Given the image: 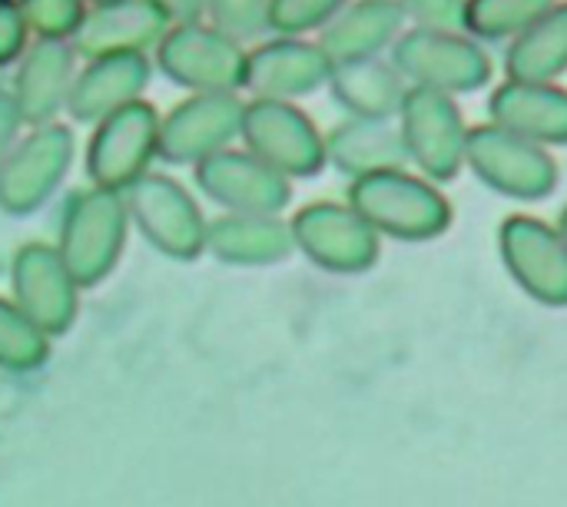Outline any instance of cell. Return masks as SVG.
Segmentation results:
<instances>
[{
	"label": "cell",
	"instance_id": "cell-1",
	"mask_svg": "<svg viewBox=\"0 0 567 507\" xmlns=\"http://www.w3.org/2000/svg\"><path fill=\"white\" fill-rule=\"evenodd\" d=\"M349 203L379 236L405 242L435 239L452 226V203L439 183L409 166L349 179Z\"/></svg>",
	"mask_w": 567,
	"mask_h": 507
},
{
	"label": "cell",
	"instance_id": "cell-2",
	"mask_svg": "<svg viewBox=\"0 0 567 507\" xmlns=\"http://www.w3.org/2000/svg\"><path fill=\"white\" fill-rule=\"evenodd\" d=\"M399 73L409 86L442 90L452 96H465L485 90L495 73V60L482 40L472 33H442L409 27L389 50Z\"/></svg>",
	"mask_w": 567,
	"mask_h": 507
},
{
	"label": "cell",
	"instance_id": "cell-3",
	"mask_svg": "<svg viewBox=\"0 0 567 507\" xmlns=\"http://www.w3.org/2000/svg\"><path fill=\"white\" fill-rule=\"evenodd\" d=\"M465 169H472L488 189L522 203L545 199L558 186V163L551 149L492 120L468 126Z\"/></svg>",
	"mask_w": 567,
	"mask_h": 507
},
{
	"label": "cell",
	"instance_id": "cell-4",
	"mask_svg": "<svg viewBox=\"0 0 567 507\" xmlns=\"http://www.w3.org/2000/svg\"><path fill=\"white\" fill-rule=\"evenodd\" d=\"M395 120L412 169H419L435 183H452L465 169L468 126L458 110V96L442 90L409 86Z\"/></svg>",
	"mask_w": 567,
	"mask_h": 507
},
{
	"label": "cell",
	"instance_id": "cell-5",
	"mask_svg": "<svg viewBox=\"0 0 567 507\" xmlns=\"http://www.w3.org/2000/svg\"><path fill=\"white\" fill-rule=\"evenodd\" d=\"M246 43L206 20L173 23L156 43V66L193 93H239L246 76Z\"/></svg>",
	"mask_w": 567,
	"mask_h": 507
},
{
	"label": "cell",
	"instance_id": "cell-6",
	"mask_svg": "<svg viewBox=\"0 0 567 507\" xmlns=\"http://www.w3.org/2000/svg\"><path fill=\"white\" fill-rule=\"evenodd\" d=\"M239 139L262 163L289 179L319 176L326 163V133L292 100H246Z\"/></svg>",
	"mask_w": 567,
	"mask_h": 507
},
{
	"label": "cell",
	"instance_id": "cell-7",
	"mask_svg": "<svg viewBox=\"0 0 567 507\" xmlns=\"http://www.w3.org/2000/svg\"><path fill=\"white\" fill-rule=\"evenodd\" d=\"M159 113L143 96L103 116L86 143V173L93 186L123 193L159 153Z\"/></svg>",
	"mask_w": 567,
	"mask_h": 507
},
{
	"label": "cell",
	"instance_id": "cell-8",
	"mask_svg": "<svg viewBox=\"0 0 567 507\" xmlns=\"http://www.w3.org/2000/svg\"><path fill=\"white\" fill-rule=\"evenodd\" d=\"M292 239L296 249H302L316 266L329 272H365L375 266L382 236L362 219V213L346 199V203H309L302 206L292 219Z\"/></svg>",
	"mask_w": 567,
	"mask_h": 507
},
{
	"label": "cell",
	"instance_id": "cell-9",
	"mask_svg": "<svg viewBox=\"0 0 567 507\" xmlns=\"http://www.w3.org/2000/svg\"><path fill=\"white\" fill-rule=\"evenodd\" d=\"M73 163V133L63 123H37L0 166V209H37L66 176Z\"/></svg>",
	"mask_w": 567,
	"mask_h": 507
},
{
	"label": "cell",
	"instance_id": "cell-10",
	"mask_svg": "<svg viewBox=\"0 0 567 507\" xmlns=\"http://www.w3.org/2000/svg\"><path fill=\"white\" fill-rule=\"evenodd\" d=\"M133 223L169 256H196L206 246L209 223L203 219L196 199L183 183L163 173H143L133 186L123 189Z\"/></svg>",
	"mask_w": 567,
	"mask_h": 507
},
{
	"label": "cell",
	"instance_id": "cell-11",
	"mask_svg": "<svg viewBox=\"0 0 567 507\" xmlns=\"http://www.w3.org/2000/svg\"><path fill=\"white\" fill-rule=\"evenodd\" d=\"M246 100L239 93H189L159 120V159L189 163L226 149L243 130Z\"/></svg>",
	"mask_w": 567,
	"mask_h": 507
},
{
	"label": "cell",
	"instance_id": "cell-12",
	"mask_svg": "<svg viewBox=\"0 0 567 507\" xmlns=\"http://www.w3.org/2000/svg\"><path fill=\"white\" fill-rule=\"evenodd\" d=\"M196 186L219 203L226 213H262L279 216L292 199V179L262 163L256 153L243 149H219L196 163Z\"/></svg>",
	"mask_w": 567,
	"mask_h": 507
},
{
	"label": "cell",
	"instance_id": "cell-13",
	"mask_svg": "<svg viewBox=\"0 0 567 507\" xmlns=\"http://www.w3.org/2000/svg\"><path fill=\"white\" fill-rule=\"evenodd\" d=\"M332 56L319 40L272 33L246 53L243 90L256 100H299L329 86Z\"/></svg>",
	"mask_w": 567,
	"mask_h": 507
},
{
	"label": "cell",
	"instance_id": "cell-14",
	"mask_svg": "<svg viewBox=\"0 0 567 507\" xmlns=\"http://www.w3.org/2000/svg\"><path fill=\"white\" fill-rule=\"evenodd\" d=\"M126 199L116 189L90 186L70 196L63 216V259L70 272L96 279L116 259L126 232Z\"/></svg>",
	"mask_w": 567,
	"mask_h": 507
},
{
	"label": "cell",
	"instance_id": "cell-15",
	"mask_svg": "<svg viewBox=\"0 0 567 507\" xmlns=\"http://www.w3.org/2000/svg\"><path fill=\"white\" fill-rule=\"evenodd\" d=\"M498 246L515 282L545 306H567V242L558 226L535 216H508Z\"/></svg>",
	"mask_w": 567,
	"mask_h": 507
},
{
	"label": "cell",
	"instance_id": "cell-16",
	"mask_svg": "<svg viewBox=\"0 0 567 507\" xmlns=\"http://www.w3.org/2000/svg\"><path fill=\"white\" fill-rule=\"evenodd\" d=\"M150 73H153V63L146 60L143 50H116V53L86 56V63L76 70L66 113L76 123H100L113 110L140 100L150 83Z\"/></svg>",
	"mask_w": 567,
	"mask_h": 507
},
{
	"label": "cell",
	"instance_id": "cell-17",
	"mask_svg": "<svg viewBox=\"0 0 567 507\" xmlns=\"http://www.w3.org/2000/svg\"><path fill=\"white\" fill-rule=\"evenodd\" d=\"M17 63L13 100L23 113V123H53V116L66 110L76 80L73 43L56 37H33Z\"/></svg>",
	"mask_w": 567,
	"mask_h": 507
},
{
	"label": "cell",
	"instance_id": "cell-18",
	"mask_svg": "<svg viewBox=\"0 0 567 507\" xmlns=\"http://www.w3.org/2000/svg\"><path fill=\"white\" fill-rule=\"evenodd\" d=\"M488 120L542 146H567V86L512 80L488 96Z\"/></svg>",
	"mask_w": 567,
	"mask_h": 507
},
{
	"label": "cell",
	"instance_id": "cell-19",
	"mask_svg": "<svg viewBox=\"0 0 567 507\" xmlns=\"http://www.w3.org/2000/svg\"><path fill=\"white\" fill-rule=\"evenodd\" d=\"M169 17L153 0H113L93 3L70 40L76 56H100L116 50H150L169 30Z\"/></svg>",
	"mask_w": 567,
	"mask_h": 507
},
{
	"label": "cell",
	"instance_id": "cell-20",
	"mask_svg": "<svg viewBox=\"0 0 567 507\" xmlns=\"http://www.w3.org/2000/svg\"><path fill=\"white\" fill-rule=\"evenodd\" d=\"M326 163L349 179L409 166V153L402 143L399 120H375V116H346L326 133Z\"/></svg>",
	"mask_w": 567,
	"mask_h": 507
},
{
	"label": "cell",
	"instance_id": "cell-21",
	"mask_svg": "<svg viewBox=\"0 0 567 507\" xmlns=\"http://www.w3.org/2000/svg\"><path fill=\"white\" fill-rule=\"evenodd\" d=\"M329 90L349 116L392 120L399 116V106L409 93V80L399 73L392 56L372 53L336 60L329 73Z\"/></svg>",
	"mask_w": 567,
	"mask_h": 507
},
{
	"label": "cell",
	"instance_id": "cell-22",
	"mask_svg": "<svg viewBox=\"0 0 567 507\" xmlns=\"http://www.w3.org/2000/svg\"><path fill=\"white\" fill-rule=\"evenodd\" d=\"M405 10L402 0H349L322 30L319 43L336 60L352 56H372L392 50V43L405 30Z\"/></svg>",
	"mask_w": 567,
	"mask_h": 507
},
{
	"label": "cell",
	"instance_id": "cell-23",
	"mask_svg": "<svg viewBox=\"0 0 567 507\" xmlns=\"http://www.w3.org/2000/svg\"><path fill=\"white\" fill-rule=\"evenodd\" d=\"M206 246L229 262H276L286 259L296 249L292 226L282 223L279 216H262V213H226L209 223L206 229Z\"/></svg>",
	"mask_w": 567,
	"mask_h": 507
},
{
	"label": "cell",
	"instance_id": "cell-24",
	"mask_svg": "<svg viewBox=\"0 0 567 507\" xmlns=\"http://www.w3.org/2000/svg\"><path fill=\"white\" fill-rule=\"evenodd\" d=\"M567 73V0H558L505 46V76L558 83Z\"/></svg>",
	"mask_w": 567,
	"mask_h": 507
},
{
	"label": "cell",
	"instance_id": "cell-25",
	"mask_svg": "<svg viewBox=\"0 0 567 507\" xmlns=\"http://www.w3.org/2000/svg\"><path fill=\"white\" fill-rule=\"evenodd\" d=\"M17 282L20 296L30 306L33 315L47 322H60L70 306V282L66 269L56 262V256L43 246H27L17 259Z\"/></svg>",
	"mask_w": 567,
	"mask_h": 507
},
{
	"label": "cell",
	"instance_id": "cell-26",
	"mask_svg": "<svg viewBox=\"0 0 567 507\" xmlns=\"http://www.w3.org/2000/svg\"><path fill=\"white\" fill-rule=\"evenodd\" d=\"M558 0H468V33L482 43H508Z\"/></svg>",
	"mask_w": 567,
	"mask_h": 507
},
{
	"label": "cell",
	"instance_id": "cell-27",
	"mask_svg": "<svg viewBox=\"0 0 567 507\" xmlns=\"http://www.w3.org/2000/svg\"><path fill=\"white\" fill-rule=\"evenodd\" d=\"M269 3L272 0H206V17L213 27L229 33L239 43L262 40L269 30Z\"/></svg>",
	"mask_w": 567,
	"mask_h": 507
},
{
	"label": "cell",
	"instance_id": "cell-28",
	"mask_svg": "<svg viewBox=\"0 0 567 507\" xmlns=\"http://www.w3.org/2000/svg\"><path fill=\"white\" fill-rule=\"evenodd\" d=\"M349 0H272L269 3V30L282 37L319 33Z\"/></svg>",
	"mask_w": 567,
	"mask_h": 507
},
{
	"label": "cell",
	"instance_id": "cell-29",
	"mask_svg": "<svg viewBox=\"0 0 567 507\" xmlns=\"http://www.w3.org/2000/svg\"><path fill=\"white\" fill-rule=\"evenodd\" d=\"M33 37L73 40L90 3L86 0H17Z\"/></svg>",
	"mask_w": 567,
	"mask_h": 507
},
{
	"label": "cell",
	"instance_id": "cell-30",
	"mask_svg": "<svg viewBox=\"0 0 567 507\" xmlns=\"http://www.w3.org/2000/svg\"><path fill=\"white\" fill-rule=\"evenodd\" d=\"M409 27L468 33V0H402Z\"/></svg>",
	"mask_w": 567,
	"mask_h": 507
},
{
	"label": "cell",
	"instance_id": "cell-31",
	"mask_svg": "<svg viewBox=\"0 0 567 507\" xmlns=\"http://www.w3.org/2000/svg\"><path fill=\"white\" fill-rule=\"evenodd\" d=\"M30 46V27L17 0H0V66H10Z\"/></svg>",
	"mask_w": 567,
	"mask_h": 507
},
{
	"label": "cell",
	"instance_id": "cell-32",
	"mask_svg": "<svg viewBox=\"0 0 567 507\" xmlns=\"http://www.w3.org/2000/svg\"><path fill=\"white\" fill-rule=\"evenodd\" d=\"M20 126H23V113L13 100V90H0V166L7 159V153L17 146Z\"/></svg>",
	"mask_w": 567,
	"mask_h": 507
},
{
	"label": "cell",
	"instance_id": "cell-33",
	"mask_svg": "<svg viewBox=\"0 0 567 507\" xmlns=\"http://www.w3.org/2000/svg\"><path fill=\"white\" fill-rule=\"evenodd\" d=\"M33 352V335L27 332V325H20L7 309H0V355H30Z\"/></svg>",
	"mask_w": 567,
	"mask_h": 507
},
{
	"label": "cell",
	"instance_id": "cell-34",
	"mask_svg": "<svg viewBox=\"0 0 567 507\" xmlns=\"http://www.w3.org/2000/svg\"><path fill=\"white\" fill-rule=\"evenodd\" d=\"M169 23H189V20H203L206 17V0H153Z\"/></svg>",
	"mask_w": 567,
	"mask_h": 507
},
{
	"label": "cell",
	"instance_id": "cell-35",
	"mask_svg": "<svg viewBox=\"0 0 567 507\" xmlns=\"http://www.w3.org/2000/svg\"><path fill=\"white\" fill-rule=\"evenodd\" d=\"M558 229H561V236H565V242H567V206L561 209V219H558Z\"/></svg>",
	"mask_w": 567,
	"mask_h": 507
},
{
	"label": "cell",
	"instance_id": "cell-36",
	"mask_svg": "<svg viewBox=\"0 0 567 507\" xmlns=\"http://www.w3.org/2000/svg\"><path fill=\"white\" fill-rule=\"evenodd\" d=\"M86 3L93 7V3H113V0H86Z\"/></svg>",
	"mask_w": 567,
	"mask_h": 507
}]
</instances>
